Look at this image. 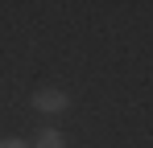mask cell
<instances>
[{
    "instance_id": "6da1fadb",
    "label": "cell",
    "mask_w": 153,
    "mask_h": 148,
    "mask_svg": "<svg viewBox=\"0 0 153 148\" xmlns=\"http://www.w3.org/2000/svg\"><path fill=\"white\" fill-rule=\"evenodd\" d=\"M33 107H37V111L58 115V111H66V95H62V91H54V86H42V91L33 95Z\"/></svg>"
},
{
    "instance_id": "7a4b0ae2",
    "label": "cell",
    "mask_w": 153,
    "mask_h": 148,
    "mask_svg": "<svg viewBox=\"0 0 153 148\" xmlns=\"http://www.w3.org/2000/svg\"><path fill=\"white\" fill-rule=\"evenodd\" d=\"M37 148H62V132H54V127H46V132L37 136Z\"/></svg>"
},
{
    "instance_id": "3957f363",
    "label": "cell",
    "mask_w": 153,
    "mask_h": 148,
    "mask_svg": "<svg viewBox=\"0 0 153 148\" xmlns=\"http://www.w3.org/2000/svg\"><path fill=\"white\" fill-rule=\"evenodd\" d=\"M0 148H25L21 140H0Z\"/></svg>"
}]
</instances>
